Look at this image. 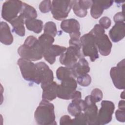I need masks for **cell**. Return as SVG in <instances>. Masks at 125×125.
<instances>
[{"mask_svg": "<svg viewBox=\"0 0 125 125\" xmlns=\"http://www.w3.org/2000/svg\"><path fill=\"white\" fill-rule=\"evenodd\" d=\"M18 53L21 58L34 62L42 59L44 50L38 39L34 36H29L26 38L23 44L18 48Z\"/></svg>", "mask_w": 125, "mask_h": 125, "instance_id": "1", "label": "cell"}, {"mask_svg": "<svg viewBox=\"0 0 125 125\" xmlns=\"http://www.w3.org/2000/svg\"><path fill=\"white\" fill-rule=\"evenodd\" d=\"M34 118L38 125H56L54 104L48 101L42 99L35 111Z\"/></svg>", "mask_w": 125, "mask_h": 125, "instance_id": "2", "label": "cell"}, {"mask_svg": "<svg viewBox=\"0 0 125 125\" xmlns=\"http://www.w3.org/2000/svg\"><path fill=\"white\" fill-rule=\"evenodd\" d=\"M89 32L94 36L95 44L101 55L104 56L109 55L112 44L108 36L104 33V29L100 25L97 24Z\"/></svg>", "mask_w": 125, "mask_h": 125, "instance_id": "3", "label": "cell"}, {"mask_svg": "<svg viewBox=\"0 0 125 125\" xmlns=\"http://www.w3.org/2000/svg\"><path fill=\"white\" fill-rule=\"evenodd\" d=\"M17 64L25 80L33 82L37 84L41 83L40 75L36 64L32 61L21 58L18 60Z\"/></svg>", "mask_w": 125, "mask_h": 125, "instance_id": "4", "label": "cell"}, {"mask_svg": "<svg viewBox=\"0 0 125 125\" xmlns=\"http://www.w3.org/2000/svg\"><path fill=\"white\" fill-rule=\"evenodd\" d=\"M80 40L84 57H89L91 62H94L99 58V54L94 36L89 32L81 37Z\"/></svg>", "mask_w": 125, "mask_h": 125, "instance_id": "5", "label": "cell"}, {"mask_svg": "<svg viewBox=\"0 0 125 125\" xmlns=\"http://www.w3.org/2000/svg\"><path fill=\"white\" fill-rule=\"evenodd\" d=\"M77 82L74 77H70L62 81L58 84L57 97L63 100H70L73 98L76 88Z\"/></svg>", "mask_w": 125, "mask_h": 125, "instance_id": "6", "label": "cell"}, {"mask_svg": "<svg viewBox=\"0 0 125 125\" xmlns=\"http://www.w3.org/2000/svg\"><path fill=\"white\" fill-rule=\"evenodd\" d=\"M73 0H53L51 12L54 19L57 21H63L68 17Z\"/></svg>", "mask_w": 125, "mask_h": 125, "instance_id": "7", "label": "cell"}, {"mask_svg": "<svg viewBox=\"0 0 125 125\" xmlns=\"http://www.w3.org/2000/svg\"><path fill=\"white\" fill-rule=\"evenodd\" d=\"M22 3L21 1L17 0L5 1L2 6V18L9 22L16 18L21 11Z\"/></svg>", "mask_w": 125, "mask_h": 125, "instance_id": "8", "label": "cell"}, {"mask_svg": "<svg viewBox=\"0 0 125 125\" xmlns=\"http://www.w3.org/2000/svg\"><path fill=\"white\" fill-rule=\"evenodd\" d=\"M82 51V48L69 46L66 50L60 57V63L66 67L72 68L78 62V59L84 58Z\"/></svg>", "mask_w": 125, "mask_h": 125, "instance_id": "9", "label": "cell"}, {"mask_svg": "<svg viewBox=\"0 0 125 125\" xmlns=\"http://www.w3.org/2000/svg\"><path fill=\"white\" fill-rule=\"evenodd\" d=\"M110 76L116 88L124 89L125 87V62L123 59L116 66L112 67L110 71Z\"/></svg>", "mask_w": 125, "mask_h": 125, "instance_id": "10", "label": "cell"}, {"mask_svg": "<svg viewBox=\"0 0 125 125\" xmlns=\"http://www.w3.org/2000/svg\"><path fill=\"white\" fill-rule=\"evenodd\" d=\"M101 108L98 112L97 125H104L110 123L115 109L114 104L108 100H103L101 103Z\"/></svg>", "mask_w": 125, "mask_h": 125, "instance_id": "11", "label": "cell"}, {"mask_svg": "<svg viewBox=\"0 0 125 125\" xmlns=\"http://www.w3.org/2000/svg\"><path fill=\"white\" fill-rule=\"evenodd\" d=\"M84 101L85 107L83 111L88 125H97L98 107L96 103L92 99L90 95L85 97Z\"/></svg>", "mask_w": 125, "mask_h": 125, "instance_id": "12", "label": "cell"}, {"mask_svg": "<svg viewBox=\"0 0 125 125\" xmlns=\"http://www.w3.org/2000/svg\"><path fill=\"white\" fill-rule=\"evenodd\" d=\"M36 64L40 75L41 87L43 89L53 82V72L44 62H40Z\"/></svg>", "mask_w": 125, "mask_h": 125, "instance_id": "13", "label": "cell"}, {"mask_svg": "<svg viewBox=\"0 0 125 125\" xmlns=\"http://www.w3.org/2000/svg\"><path fill=\"white\" fill-rule=\"evenodd\" d=\"M113 3L112 0H93L90 7V14L95 19H98L103 14L104 11L109 8Z\"/></svg>", "mask_w": 125, "mask_h": 125, "instance_id": "14", "label": "cell"}, {"mask_svg": "<svg viewBox=\"0 0 125 125\" xmlns=\"http://www.w3.org/2000/svg\"><path fill=\"white\" fill-rule=\"evenodd\" d=\"M66 49L64 46L53 44L44 52L43 57L49 63L53 64L56 61V57L61 56L66 50Z\"/></svg>", "mask_w": 125, "mask_h": 125, "instance_id": "15", "label": "cell"}, {"mask_svg": "<svg viewBox=\"0 0 125 125\" xmlns=\"http://www.w3.org/2000/svg\"><path fill=\"white\" fill-rule=\"evenodd\" d=\"M125 23L124 22L115 23L109 30L108 34L111 41L117 42L123 39L125 36Z\"/></svg>", "mask_w": 125, "mask_h": 125, "instance_id": "16", "label": "cell"}, {"mask_svg": "<svg viewBox=\"0 0 125 125\" xmlns=\"http://www.w3.org/2000/svg\"><path fill=\"white\" fill-rule=\"evenodd\" d=\"M71 68L75 78H77L82 75L87 74L90 70L89 63L84 58L79 59L78 62Z\"/></svg>", "mask_w": 125, "mask_h": 125, "instance_id": "17", "label": "cell"}, {"mask_svg": "<svg viewBox=\"0 0 125 125\" xmlns=\"http://www.w3.org/2000/svg\"><path fill=\"white\" fill-rule=\"evenodd\" d=\"M13 36L11 32L8 24L4 21L0 22V41L3 44L9 45L13 42Z\"/></svg>", "mask_w": 125, "mask_h": 125, "instance_id": "18", "label": "cell"}, {"mask_svg": "<svg viewBox=\"0 0 125 125\" xmlns=\"http://www.w3.org/2000/svg\"><path fill=\"white\" fill-rule=\"evenodd\" d=\"M85 107L84 100L81 99H72L67 107L68 113L72 116L75 117L82 111H83Z\"/></svg>", "mask_w": 125, "mask_h": 125, "instance_id": "19", "label": "cell"}, {"mask_svg": "<svg viewBox=\"0 0 125 125\" xmlns=\"http://www.w3.org/2000/svg\"><path fill=\"white\" fill-rule=\"evenodd\" d=\"M61 29L69 34L80 31V25L79 21L75 19H69L62 21L61 23Z\"/></svg>", "mask_w": 125, "mask_h": 125, "instance_id": "20", "label": "cell"}, {"mask_svg": "<svg viewBox=\"0 0 125 125\" xmlns=\"http://www.w3.org/2000/svg\"><path fill=\"white\" fill-rule=\"evenodd\" d=\"M58 84L55 82H53L48 86L42 89V99L43 100L51 101L57 97V90Z\"/></svg>", "mask_w": 125, "mask_h": 125, "instance_id": "21", "label": "cell"}, {"mask_svg": "<svg viewBox=\"0 0 125 125\" xmlns=\"http://www.w3.org/2000/svg\"><path fill=\"white\" fill-rule=\"evenodd\" d=\"M9 23L13 27V31L16 34L21 37H23L25 35V20L22 16L19 15L16 18L11 21Z\"/></svg>", "mask_w": 125, "mask_h": 125, "instance_id": "22", "label": "cell"}, {"mask_svg": "<svg viewBox=\"0 0 125 125\" xmlns=\"http://www.w3.org/2000/svg\"><path fill=\"white\" fill-rule=\"evenodd\" d=\"M20 15L22 17L24 20L35 19L37 17L38 15L35 8L25 2H23L22 3Z\"/></svg>", "mask_w": 125, "mask_h": 125, "instance_id": "23", "label": "cell"}, {"mask_svg": "<svg viewBox=\"0 0 125 125\" xmlns=\"http://www.w3.org/2000/svg\"><path fill=\"white\" fill-rule=\"evenodd\" d=\"M25 25L28 30L37 34L40 33L43 27L42 21L36 19L25 20Z\"/></svg>", "mask_w": 125, "mask_h": 125, "instance_id": "24", "label": "cell"}, {"mask_svg": "<svg viewBox=\"0 0 125 125\" xmlns=\"http://www.w3.org/2000/svg\"><path fill=\"white\" fill-rule=\"evenodd\" d=\"M55 39L54 37L46 34H42L38 38V41L44 52L53 45Z\"/></svg>", "mask_w": 125, "mask_h": 125, "instance_id": "25", "label": "cell"}, {"mask_svg": "<svg viewBox=\"0 0 125 125\" xmlns=\"http://www.w3.org/2000/svg\"><path fill=\"white\" fill-rule=\"evenodd\" d=\"M56 76L57 79L61 81L70 77L75 78L71 68L66 66L59 67L56 71Z\"/></svg>", "mask_w": 125, "mask_h": 125, "instance_id": "26", "label": "cell"}, {"mask_svg": "<svg viewBox=\"0 0 125 125\" xmlns=\"http://www.w3.org/2000/svg\"><path fill=\"white\" fill-rule=\"evenodd\" d=\"M44 33L55 37L57 34V29L56 24L51 21L46 22L43 27Z\"/></svg>", "mask_w": 125, "mask_h": 125, "instance_id": "27", "label": "cell"}, {"mask_svg": "<svg viewBox=\"0 0 125 125\" xmlns=\"http://www.w3.org/2000/svg\"><path fill=\"white\" fill-rule=\"evenodd\" d=\"M72 9L74 14L80 18L85 17L87 14V10L83 8L79 4L78 0H73Z\"/></svg>", "mask_w": 125, "mask_h": 125, "instance_id": "28", "label": "cell"}, {"mask_svg": "<svg viewBox=\"0 0 125 125\" xmlns=\"http://www.w3.org/2000/svg\"><path fill=\"white\" fill-rule=\"evenodd\" d=\"M76 81L81 86L86 87L88 86L91 83V78L89 74H85L77 77Z\"/></svg>", "mask_w": 125, "mask_h": 125, "instance_id": "29", "label": "cell"}, {"mask_svg": "<svg viewBox=\"0 0 125 125\" xmlns=\"http://www.w3.org/2000/svg\"><path fill=\"white\" fill-rule=\"evenodd\" d=\"M72 125H87V121L84 113L81 112L72 119Z\"/></svg>", "mask_w": 125, "mask_h": 125, "instance_id": "30", "label": "cell"}, {"mask_svg": "<svg viewBox=\"0 0 125 125\" xmlns=\"http://www.w3.org/2000/svg\"><path fill=\"white\" fill-rule=\"evenodd\" d=\"M39 7L42 13H48L51 10L52 1L51 0H43L40 3Z\"/></svg>", "mask_w": 125, "mask_h": 125, "instance_id": "31", "label": "cell"}, {"mask_svg": "<svg viewBox=\"0 0 125 125\" xmlns=\"http://www.w3.org/2000/svg\"><path fill=\"white\" fill-rule=\"evenodd\" d=\"M92 99L96 103L100 102L103 98V92L101 89L95 88L92 90L90 95Z\"/></svg>", "mask_w": 125, "mask_h": 125, "instance_id": "32", "label": "cell"}, {"mask_svg": "<svg viewBox=\"0 0 125 125\" xmlns=\"http://www.w3.org/2000/svg\"><path fill=\"white\" fill-rule=\"evenodd\" d=\"M99 25H100L104 29H108L111 24V21L108 17L104 16L102 17L99 20Z\"/></svg>", "mask_w": 125, "mask_h": 125, "instance_id": "33", "label": "cell"}, {"mask_svg": "<svg viewBox=\"0 0 125 125\" xmlns=\"http://www.w3.org/2000/svg\"><path fill=\"white\" fill-rule=\"evenodd\" d=\"M115 117L118 121L124 123L125 121V109H117L115 112Z\"/></svg>", "mask_w": 125, "mask_h": 125, "instance_id": "34", "label": "cell"}, {"mask_svg": "<svg viewBox=\"0 0 125 125\" xmlns=\"http://www.w3.org/2000/svg\"><path fill=\"white\" fill-rule=\"evenodd\" d=\"M60 125H72V119L69 115H64L61 117L60 120Z\"/></svg>", "mask_w": 125, "mask_h": 125, "instance_id": "35", "label": "cell"}, {"mask_svg": "<svg viewBox=\"0 0 125 125\" xmlns=\"http://www.w3.org/2000/svg\"><path fill=\"white\" fill-rule=\"evenodd\" d=\"M114 21L115 23L122 22L125 21V18L123 12H119L117 13L113 17Z\"/></svg>", "mask_w": 125, "mask_h": 125, "instance_id": "36", "label": "cell"}, {"mask_svg": "<svg viewBox=\"0 0 125 125\" xmlns=\"http://www.w3.org/2000/svg\"><path fill=\"white\" fill-rule=\"evenodd\" d=\"M79 4L84 9L87 10L89 8L91 7L93 0H78Z\"/></svg>", "mask_w": 125, "mask_h": 125, "instance_id": "37", "label": "cell"}, {"mask_svg": "<svg viewBox=\"0 0 125 125\" xmlns=\"http://www.w3.org/2000/svg\"><path fill=\"white\" fill-rule=\"evenodd\" d=\"M118 108L120 109H125V102L124 100H121L119 101Z\"/></svg>", "mask_w": 125, "mask_h": 125, "instance_id": "38", "label": "cell"}, {"mask_svg": "<svg viewBox=\"0 0 125 125\" xmlns=\"http://www.w3.org/2000/svg\"><path fill=\"white\" fill-rule=\"evenodd\" d=\"M121 97L123 99L125 98V96H124V91H123L122 93L121 94Z\"/></svg>", "mask_w": 125, "mask_h": 125, "instance_id": "39", "label": "cell"}]
</instances>
